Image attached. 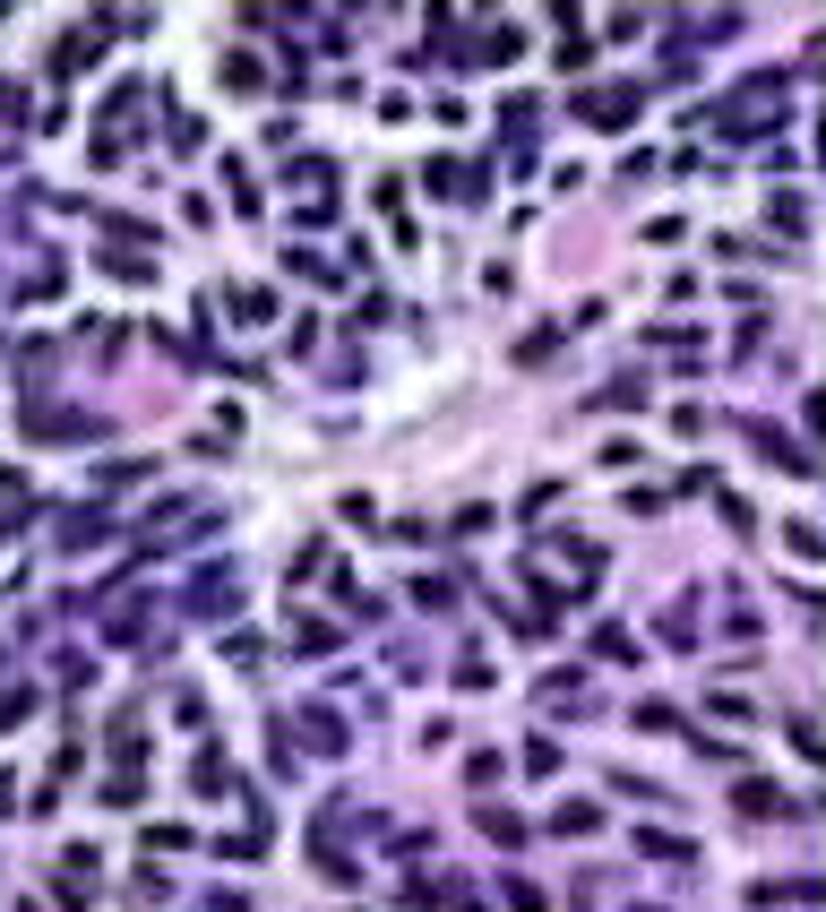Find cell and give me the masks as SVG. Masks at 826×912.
<instances>
[{"label": "cell", "instance_id": "obj_28", "mask_svg": "<svg viewBox=\"0 0 826 912\" xmlns=\"http://www.w3.org/2000/svg\"><path fill=\"white\" fill-rule=\"evenodd\" d=\"M525 775H560V740L534 732V740H525Z\"/></svg>", "mask_w": 826, "mask_h": 912}, {"label": "cell", "instance_id": "obj_20", "mask_svg": "<svg viewBox=\"0 0 826 912\" xmlns=\"http://www.w3.org/2000/svg\"><path fill=\"white\" fill-rule=\"evenodd\" d=\"M104 276H120V284H155V258H138V250H104Z\"/></svg>", "mask_w": 826, "mask_h": 912}, {"label": "cell", "instance_id": "obj_19", "mask_svg": "<svg viewBox=\"0 0 826 912\" xmlns=\"http://www.w3.org/2000/svg\"><path fill=\"white\" fill-rule=\"evenodd\" d=\"M594 826H602L594 800H560V809H551V835H594Z\"/></svg>", "mask_w": 826, "mask_h": 912}, {"label": "cell", "instance_id": "obj_35", "mask_svg": "<svg viewBox=\"0 0 826 912\" xmlns=\"http://www.w3.org/2000/svg\"><path fill=\"white\" fill-rule=\"evenodd\" d=\"M225 173H233V207H241V216H258V181H250L241 164H225Z\"/></svg>", "mask_w": 826, "mask_h": 912}, {"label": "cell", "instance_id": "obj_14", "mask_svg": "<svg viewBox=\"0 0 826 912\" xmlns=\"http://www.w3.org/2000/svg\"><path fill=\"white\" fill-rule=\"evenodd\" d=\"M732 809H740V818H784V793H775L766 775H749V784L732 793Z\"/></svg>", "mask_w": 826, "mask_h": 912}, {"label": "cell", "instance_id": "obj_18", "mask_svg": "<svg viewBox=\"0 0 826 912\" xmlns=\"http://www.w3.org/2000/svg\"><path fill=\"white\" fill-rule=\"evenodd\" d=\"M147 473H155L147 456H104V465H96V482H104V491H129V482H147Z\"/></svg>", "mask_w": 826, "mask_h": 912}, {"label": "cell", "instance_id": "obj_8", "mask_svg": "<svg viewBox=\"0 0 826 912\" xmlns=\"http://www.w3.org/2000/svg\"><path fill=\"white\" fill-rule=\"evenodd\" d=\"M190 793H199V800L241 793V784H233V758H225V749H199V758H190Z\"/></svg>", "mask_w": 826, "mask_h": 912}, {"label": "cell", "instance_id": "obj_13", "mask_svg": "<svg viewBox=\"0 0 826 912\" xmlns=\"http://www.w3.org/2000/svg\"><path fill=\"white\" fill-rule=\"evenodd\" d=\"M594 655H602V663H646L637 629H620V620H594Z\"/></svg>", "mask_w": 826, "mask_h": 912}, {"label": "cell", "instance_id": "obj_17", "mask_svg": "<svg viewBox=\"0 0 826 912\" xmlns=\"http://www.w3.org/2000/svg\"><path fill=\"white\" fill-rule=\"evenodd\" d=\"M233 319L241 328H267V319H276V293H267V284H233Z\"/></svg>", "mask_w": 826, "mask_h": 912}, {"label": "cell", "instance_id": "obj_38", "mask_svg": "<svg viewBox=\"0 0 826 912\" xmlns=\"http://www.w3.org/2000/svg\"><path fill=\"white\" fill-rule=\"evenodd\" d=\"M17 113H26V96H17L9 78H0V121H17Z\"/></svg>", "mask_w": 826, "mask_h": 912}, {"label": "cell", "instance_id": "obj_37", "mask_svg": "<svg viewBox=\"0 0 826 912\" xmlns=\"http://www.w3.org/2000/svg\"><path fill=\"white\" fill-rule=\"evenodd\" d=\"M17 714H35V688H9V697H0V732H9Z\"/></svg>", "mask_w": 826, "mask_h": 912}, {"label": "cell", "instance_id": "obj_29", "mask_svg": "<svg viewBox=\"0 0 826 912\" xmlns=\"http://www.w3.org/2000/svg\"><path fill=\"white\" fill-rule=\"evenodd\" d=\"M225 663H241V672H250V663H267V646H258L250 629H233V637H225Z\"/></svg>", "mask_w": 826, "mask_h": 912}, {"label": "cell", "instance_id": "obj_1", "mask_svg": "<svg viewBox=\"0 0 826 912\" xmlns=\"http://www.w3.org/2000/svg\"><path fill=\"white\" fill-rule=\"evenodd\" d=\"M784 113H792V104H784V78H749V87H740V96H732V104L714 113V129L749 138V129H775Z\"/></svg>", "mask_w": 826, "mask_h": 912}, {"label": "cell", "instance_id": "obj_21", "mask_svg": "<svg viewBox=\"0 0 826 912\" xmlns=\"http://www.w3.org/2000/svg\"><path fill=\"white\" fill-rule=\"evenodd\" d=\"M466 775H473V793H499V775H508V758H499V749H473V758H466Z\"/></svg>", "mask_w": 826, "mask_h": 912}, {"label": "cell", "instance_id": "obj_6", "mask_svg": "<svg viewBox=\"0 0 826 912\" xmlns=\"http://www.w3.org/2000/svg\"><path fill=\"white\" fill-rule=\"evenodd\" d=\"M96 414H69V405H26V440H87Z\"/></svg>", "mask_w": 826, "mask_h": 912}, {"label": "cell", "instance_id": "obj_2", "mask_svg": "<svg viewBox=\"0 0 826 912\" xmlns=\"http://www.w3.org/2000/svg\"><path fill=\"white\" fill-rule=\"evenodd\" d=\"M190 611H199V620H233L241 611V569L233 560H216V569L190 577Z\"/></svg>", "mask_w": 826, "mask_h": 912}, {"label": "cell", "instance_id": "obj_40", "mask_svg": "<svg viewBox=\"0 0 826 912\" xmlns=\"http://www.w3.org/2000/svg\"><path fill=\"white\" fill-rule=\"evenodd\" d=\"M637 912H663V904H637Z\"/></svg>", "mask_w": 826, "mask_h": 912}, {"label": "cell", "instance_id": "obj_25", "mask_svg": "<svg viewBox=\"0 0 826 912\" xmlns=\"http://www.w3.org/2000/svg\"><path fill=\"white\" fill-rule=\"evenodd\" d=\"M551 353H560V328H534V337H517V362H525V370H534V362H551Z\"/></svg>", "mask_w": 826, "mask_h": 912}, {"label": "cell", "instance_id": "obj_36", "mask_svg": "<svg viewBox=\"0 0 826 912\" xmlns=\"http://www.w3.org/2000/svg\"><path fill=\"white\" fill-rule=\"evenodd\" d=\"M491 681H499V672H491L482 655H466V663H457V688H491Z\"/></svg>", "mask_w": 826, "mask_h": 912}, {"label": "cell", "instance_id": "obj_32", "mask_svg": "<svg viewBox=\"0 0 826 912\" xmlns=\"http://www.w3.org/2000/svg\"><path fill=\"white\" fill-rule=\"evenodd\" d=\"M225 87H241V96L258 87V61H250V52H225Z\"/></svg>", "mask_w": 826, "mask_h": 912}, {"label": "cell", "instance_id": "obj_23", "mask_svg": "<svg viewBox=\"0 0 826 912\" xmlns=\"http://www.w3.org/2000/svg\"><path fill=\"white\" fill-rule=\"evenodd\" d=\"M663 637H672V646H698V603H672V611H663Z\"/></svg>", "mask_w": 826, "mask_h": 912}, {"label": "cell", "instance_id": "obj_33", "mask_svg": "<svg viewBox=\"0 0 826 912\" xmlns=\"http://www.w3.org/2000/svg\"><path fill=\"white\" fill-rule=\"evenodd\" d=\"M707 706H714V714H723V723H758V714H749V697H732V688H714Z\"/></svg>", "mask_w": 826, "mask_h": 912}, {"label": "cell", "instance_id": "obj_10", "mask_svg": "<svg viewBox=\"0 0 826 912\" xmlns=\"http://www.w3.org/2000/svg\"><path fill=\"white\" fill-rule=\"evenodd\" d=\"M473 826H482V835H491V844H508V852H517V844H525V818H517V809H508V800H473Z\"/></svg>", "mask_w": 826, "mask_h": 912}, {"label": "cell", "instance_id": "obj_41", "mask_svg": "<svg viewBox=\"0 0 826 912\" xmlns=\"http://www.w3.org/2000/svg\"><path fill=\"white\" fill-rule=\"evenodd\" d=\"M0 155H9V147H0Z\"/></svg>", "mask_w": 826, "mask_h": 912}, {"label": "cell", "instance_id": "obj_39", "mask_svg": "<svg viewBox=\"0 0 826 912\" xmlns=\"http://www.w3.org/2000/svg\"><path fill=\"white\" fill-rule=\"evenodd\" d=\"M0 818H9V775H0Z\"/></svg>", "mask_w": 826, "mask_h": 912}, {"label": "cell", "instance_id": "obj_7", "mask_svg": "<svg viewBox=\"0 0 826 912\" xmlns=\"http://www.w3.org/2000/svg\"><path fill=\"white\" fill-rule=\"evenodd\" d=\"M628 852H646V861H663V870L698 861V844H689V835H672V826H637V835H628Z\"/></svg>", "mask_w": 826, "mask_h": 912}, {"label": "cell", "instance_id": "obj_9", "mask_svg": "<svg viewBox=\"0 0 826 912\" xmlns=\"http://www.w3.org/2000/svg\"><path fill=\"white\" fill-rule=\"evenodd\" d=\"M96 543H113V517H104V508H69V525H61V552H96Z\"/></svg>", "mask_w": 826, "mask_h": 912}, {"label": "cell", "instance_id": "obj_24", "mask_svg": "<svg viewBox=\"0 0 826 912\" xmlns=\"http://www.w3.org/2000/svg\"><path fill=\"white\" fill-rule=\"evenodd\" d=\"M52 896H61V912H87V896H96V887H87V870H61V878H52Z\"/></svg>", "mask_w": 826, "mask_h": 912}, {"label": "cell", "instance_id": "obj_12", "mask_svg": "<svg viewBox=\"0 0 826 912\" xmlns=\"http://www.w3.org/2000/svg\"><path fill=\"white\" fill-rule=\"evenodd\" d=\"M646 396H655V388H646V379H637V370H620V379H611V388H594V414H637V405H646Z\"/></svg>", "mask_w": 826, "mask_h": 912}, {"label": "cell", "instance_id": "obj_15", "mask_svg": "<svg viewBox=\"0 0 826 912\" xmlns=\"http://www.w3.org/2000/svg\"><path fill=\"white\" fill-rule=\"evenodd\" d=\"M422 190H431V199H466V164H457V155H431V164H422Z\"/></svg>", "mask_w": 826, "mask_h": 912}, {"label": "cell", "instance_id": "obj_3", "mask_svg": "<svg viewBox=\"0 0 826 912\" xmlns=\"http://www.w3.org/2000/svg\"><path fill=\"white\" fill-rule=\"evenodd\" d=\"M637 113H646V87H586L577 96V121L586 129H628Z\"/></svg>", "mask_w": 826, "mask_h": 912}, {"label": "cell", "instance_id": "obj_31", "mask_svg": "<svg viewBox=\"0 0 826 912\" xmlns=\"http://www.w3.org/2000/svg\"><path fill=\"white\" fill-rule=\"evenodd\" d=\"M138 793H147L138 775H113V784H104V793H96V800H104V809H138Z\"/></svg>", "mask_w": 826, "mask_h": 912}, {"label": "cell", "instance_id": "obj_34", "mask_svg": "<svg viewBox=\"0 0 826 912\" xmlns=\"http://www.w3.org/2000/svg\"><path fill=\"white\" fill-rule=\"evenodd\" d=\"M508 904H517V912H551V896H543V887H525V878H508Z\"/></svg>", "mask_w": 826, "mask_h": 912}, {"label": "cell", "instance_id": "obj_11", "mask_svg": "<svg viewBox=\"0 0 826 912\" xmlns=\"http://www.w3.org/2000/svg\"><path fill=\"white\" fill-rule=\"evenodd\" d=\"M138 758H147V714H113V767L138 775Z\"/></svg>", "mask_w": 826, "mask_h": 912}, {"label": "cell", "instance_id": "obj_5", "mask_svg": "<svg viewBox=\"0 0 826 912\" xmlns=\"http://www.w3.org/2000/svg\"><path fill=\"white\" fill-rule=\"evenodd\" d=\"M96 61H104V17L69 26V35H61V52H52V69H61V78H78V69H96Z\"/></svg>", "mask_w": 826, "mask_h": 912}, {"label": "cell", "instance_id": "obj_30", "mask_svg": "<svg viewBox=\"0 0 826 912\" xmlns=\"http://www.w3.org/2000/svg\"><path fill=\"white\" fill-rule=\"evenodd\" d=\"M628 723H637V732H672V723H681V714H672V706H663V697H646V706H637V714H628Z\"/></svg>", "mask_w": 826, "mask_h": 912}, {"label": "cell", "instance_id": "obj_4", "mask_svg": "<svg viewBox=\"0 0 826 912\" xmlns=\"http://www.w3.org/2000/svg\"><path fill=\"white\" fill-rule=\"evenodd\" d=\"M284 740H293V749H310V758H345V723H336V706H302Z\"/></svg>", "mask_w": 826, "mask_h": 912}, {"label": "cell", "instance_id": "obj_26", "mask_svg": "<svg viewBox=\"0 0 826 912\" xmlns=\"http://www.w3.org/2000/svg\"><path fill=\"white\" fill-rule=\"evenodd\" d=\"M517 52H525L517 26H491V35H482V61H517Z\"/></svg>", "mask_w": 826, "mask_h": 912}, {"label": "cell", "instance_id": "obj_27", "mask_svg": "<svg viewBox=\"0 0 826 912\" xmlns=\"http://www.w3.org/2000/svg\"><path fill=\"white\" fill-rule=\"evenodd\" d=\"M293 637H302V655H336V629L328 620H293Z\"/></svg>", "mask_w": 826, "mask_h": 912}, {"label": "cell", "instance_id": "obj_22", "mask_svg": "<svg viewBox=\"0 0 826 912\" xmlns=\"http://www.w3.org/2000/svg\"><path fill=\"white\" fill-rule=\"evenodd\" d=\"M414 603H422V611H448V603H457V577H414Z\"/></svg>", "mask_w": 826, "mask_h": 912}, {"label": "cell", "instance_id": "obj_16", "mask_svg": "<svg viewBox=\"0 0 826 912\" xmlns=\"http://www.w3.org/2000/svg\"><path fill=\"white\" fill-rule=\"evenodd\" d=\"M766 216H775V232H792V241H801V232H810V199H801V190H775V199H766Z\"/></svg>", "mask_w": 826, "mask_h": 912}]
</instances>
